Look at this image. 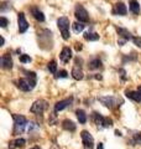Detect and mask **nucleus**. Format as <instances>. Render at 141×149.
Masks as SVG:
<instances>
[{"mask_svg":"<svg viewBox=\"0 0 141 149\" xmlns=\"http://www.w3.org/2000/svg\"><path fill=\"white\" fill-rule=\"evenodd\" d=\"M68 76V73H67V71H64V70H63V71H59L57 74H56V78H66V77H67Z\"/></svg>","mask_w":141,"mask_h":149,"instance_id":"obj_28","label":"nucleus"},{"mask_svg":"<svg viewBox=\"0 0 141 149\" xmlns=\"http://www.w3.org/2000/svg\"><path fill=\"white\" fill-rule=\"evenodd\" d=\"M72 98H67V100H63V101H59L57 102V103L55 104V112L56 113H58V112L63 111L64 108H67V107H69L70 104H72Z\"/></svg>","mask_w":141,"mask_h":149,"instance_id":"obj_10","label":"nucleus"},{"mask_svg":"<svg viewBox=\"0 0 141 149\" xmlns=\"http://www.w3.org/2000/svg\"><path fill=\"white\" fill-rule=\"evenodd\" d=\"M0 26L1 27H6L8 26V19L6 17H4V16L0 17Z\"/></svg>","mask_w":141,"mask_h":149,"instance_id":"obj_29","label":"nucleus"},{"mask_svg":"<svg viewBox=\"0 0 141 149\" xmlns=\"http://www.w3.org/2000/svg\"><path fill=\"white\" fill-rule=\"evenodd\" d=\"M81 137H82V141H83L84 149H93L94 148V139L91 136V133L87 132V130H83L81 133Z\"/></svg>","mask_w":141,"mask_h":149,"instance_id":"obj_7","label":"nucleus"},{"mask_svg":"<svg viewBox=\"0 0 141 149\" xmlns=\"http://www.w3.org/2000/svg\"><path fill=\"white\" fill-rule=\"evenodd\" d=\"M25 143H26V141L25 139H22V138H20V139H16V141H14V142H11L10 143V149H14V148H22L24 146H25Z\"/></svg>","mask_w":141,"mask_h":149,"instance_id":"obj_19","label":"nucleus"},{"mask_svg":"<svg viewBox=\"0 0 141 149\" xmlns=\"http://www.w3.org/2000/svg\"><path fill=\"white\" fill-rule=\"evenodd\" d=\"M99 101L105 107H108V108H110V109H114L123 103V101L115 96H103V97H99Z\"/></svg>","mask_w":141,"mask_h":149,"instance_id":"obj_2","label":"nucleus"},{"mask_svg":"<svg viewBox=\"0 0 141 149\" xmlns=\"http://www.w3.org/2000/svg\"><path fill=\"white\" fill-rule=\"evenodd\" d=\"M74 15H76L77 20H79V22H88L89 21V16H88V13L87 10L84 9L82 5H78L76 6V11H74Z\"/></svg>","mask_w":141,"mask_h":149,"instance_id":"obj_6","label":"nucleus"},{"mask_svg":"<svg viewBox=\"0 0 141 149\" xmlns=\"http://www.w3.org/2000/svg\"><path fill=\"white\" fill-rule=\"evenodd\" d=\"M134 42L136 44V46H139V47H141V39L140 37H134Z\"/></svg>","mask_w":141,"mask_h":149,"instance_id":"obj_30","label":"nucleus"},{"mask_svg":"<svg viewBox=\"0 0 141 149\" xmlns=\"http://www.w3.org/2000/svg\"><path fill=\"white\" fill-rule=\"evenodd\" d=\"M57 26L58 29L62 32V37L64 40H68L69 39V32H68V29H69V19L66 17V16H62L58 19L57 21Z\"/></svg>","mask_w":141,"mask_h":149,"instance_id":"obj_4","label":"nucleus"},{"mask_svg":"<svg viewBox=\"0 0 141 149\" xmlns=\"http://www.w3.org/2000/svg\"><path fill=\"white\" fill-rule=\"evenodd\" d=\"M59 57H61V61L62 62H64V63L69 62V60L72 58V50L69 47H63V50L61 51Z\"/></svg>","mask_w":141,"mask_h":149,"instance_id":"obj_11","label":"nucleus"},{"mask_svg":"<svg viewBox=\"0 0 141 149\" xmlns=\"http://www.w3.org/2000/svg\"><path fill=\"white\" fill-rule=\"evenodd\" d=\"M47 107H48V104H47V102L45 100H39L31 106L30 111L32 113H42L44 111H46Z\"/></svg>","mask_w":141,"mask_h":149,"instance_id":"obj_8","label":"nucleus"},{"mask_svg":"<svg viewBox=\"0 0 141 149\" xmlns=\"http://www.w3.org/2000/svg\"><path fill=\"white\" fill-rule=\"evenodd\" d=\"M125 95L130 100L136 101V102H141V96H140V92L139 91H126Z\"/></svg>","mask_w":141,"mask_h":149,"instance_id":"obj_15","label":"nucleus"},{"mask_svg":"<svg viewBox=\"0 0 141 149\" xmlns=\"http://www.w3.org/2000/svg\"><path fill=\"white\" fill-rule=\"evenodd\" d=\"M131 143H133V146H136V144H141V132L134 134L133 139H131Z\"/></svg>","mask_w":141,"mask_h":149,"instance_id":"obj_25","label":"nucleus"},{"mask_svg":"<svg viewBox=\"0 0 141 149\" xmlns=\"http://www.w3.org/2000/svg\"><path fill=\"white\" fill-rule=\"evenodd\" d=\"M97 149H104V146H103V143H99V146H98Z\"/></svg>","mask_w":141,"mask_h":149,"instance_id":"obj_32","label":"nucleus"},{"mask_svg":"<svg viewBox=\"0 0 141 149\" xmlns=\"http://www.w3.org/2000/svg\"><path fill=\"white\" fill-rule=\"evenodd\" d=\"M12 119H14V124H15V132L17 133V130H21L25 128V125L27 124V119L24 116H19V114H12Z\"/></svg>","mask_w":141,"mask_h":149,"instance_id":"obj_5","label":"nucleus"},{"mask_svg":"<svg viewBox=\"0 0 141 149\" xmlns=\"http://www.w3.org/2000/svg\"><path fill=\"white\" fill-rule=\"evenodd\" d=\"M20 61L22 63H26V62H31V57L29 55H21L20 56Z\"/></svg>","mask_w":141,"mask_h":149,"instance_id":"obj_27","label":"nucleus"},{"mask_svg":"<svg viewBox=\"0 0 141 149\" xmlns=\"http://www.w3.org/2000/svg\"><path fill=\"white\" fill-rule=\"evenodd\" d=\"M138 91H139V92H140V96H141V86H140V87H139V90H138Z\"/></svg>","mask_w":141,"mask_h":149,"instance_id":"obj_35","label":"nucleus"},{"mask_svg":"<svg viewBox=\"0 0 141 149\" xmlns=\"http://www.w3.org/2000/svg\"><path fill=\"white\" fill-rule=\"evenodd\" d=\"M76 50L77 51H81L82 50V44H76Z\"/></svg>","mask_w":141,"mask_h":149,"instance_id":"obj_31","label":"nucleus"},{"mask_svg":"<svg viewBox=\"0 0 141 149\" xmlns=\"http://www.w3.org/2000/svg\"><path fill=\"white\" fill-rule=\"evenodd\" d=\"M1 66L5 70H10L12 67V60L10 57V55H3L1 56Z\"/></svg>","mask_w":141,"mask_h":149,"instance_id":"obj_13","label":"nucleus"},{"mask_svg":"<svg viewBox=\"0 0 141 149\" xmlns=\"http://www.w3.org/2000/svg\"><path fill=\"white\" fill-rule=\"evenodd\" d=\"M48 70H50V72L56 73V70H57V62H56L55 60H52V61L48 63Z\"/></svg>","mask_w":141,"mask_h":149,"instance_id":"obj_26","label":"nucleus"},{"mask_svg":"<svg viewBox=\"0 0 141 149\" xmlns=\"http://www.w3.org/2000/svg\"><path fill=\"white\" fill-rule=\"evenodd\" d=\"M92 119H93V122L95 123V125H98V127L109 128V127H111V124H113V120L110 118L103 117L102 114L97 113V112H94V113L92 114Z\"/></svg>","mask_w":141,"mask_h":149,"instance_id":"obj_3","label":"nucleus"},{"mask_svg":"<svg viewBox=\"0 0 141 149\" xmlns=\"http://www.w3.org/2000/svg\"><path fill=\"white\" fill-rule=\"evenodd\" d=\"M84 39L88 40V41H95V40L99 39V35H98L97 32H89L88 31L84 34Z\"/></svg>","mask_w":141,"mask_h":149,"instance_id":"obj_22","label":"nucleus"},{"mask_svg":"<svg viewBox=\"0 0 141 149\" xmlns=\"http://www.w3.org/2000/svg\"><path fill=\"white\" fill-rule=\"evenodd\" d=\"M100 67H102V61L98 60V58L93 60V61L89 63V68L91 70H95V68H100Z\"/></svg>","mask_w":141,"mask_h":149,"instance_id":"obj_24","label":"nucleus"},{"mask_svg":"<svg viewBox=\"0 0 141 149\" xmlns=\"http://www.w3.org/2000/svg\"><path fill=\"white\" fill-rule=\"evenodd\" d=\"M72 27H73V31L74 32H82L83 30H84V27H86V25L83 24V22H74V24L72 25Z\"/></svg>","mask_w":141,"mask_h":149,"instance_id":"obj_23","label":"nucleus"},{"mask_svg":"<svg viewBox=\"0 0 141 149\" xmlns=\"http://www.w3.org/2000/svg\"><path fill=\"white\" fill-rule=\"evenodd\" d=\"M72 77L74 78V80H82V78L84 77V74H83V71L79 67H73V70H72Z\"/></svg>","mask_w":141,"mask_h":149,"instance_id":"obj_16","label":"nucleus"},{"mask_svg":"<svg viewBox=\"0 0 141 149\" xmlns=\"http://www.w3.org/2000/svg\"><path fill=\"white\" fill-rule=\"evenodd\" d=\"M17 24H19V31H20L21 34L29 29V22L26 21L24 13H19V15H17Z\"/></svg>","mask_w":141,"mask_h":149,"instance_id":"obj_9","label":"nucleus"},{"mask_svg":"<svg viewBox=\"0 0 141 149\" xmlns=\"http://www.w3.org/2000/svg\"><path fill=\"white\" fill-rule=\"evenodd\" d=\"M62 127L66 129V130H70V132H73V130H76V124H74L72 120L69 119H64L62 122Z\"/></svg>","mask_w":141,"mask_h":149,"instance_id":"obj_18","label":"nucleus"},{"mask_svg":"<svg viewBox=\"0 0 141 149\" xmlns=\"http://www.w3.org/2000/svg\"><path fill=\"white\" fill-rule=\"evenodd\" d=\"M30 77H36V73L35 72H29L26 78H21V80L17 81V87L20 88L21 91L27 92V91H31L32 88L35 87V85H36L35 78H31L30 80Z\"/></svg>","mask_w":141,"mask_h":149,"instance_id":"obj_1","label":"nucleus"},{"mask_svg":"<svg viewBox=\"0 0 141 149\" xmlns=\"http://www.w3.org/2000/svg\"><path fill=\"white\" fill-rule=\"evenodd\" d=\"M115 134H116V136H119V137L121 136V133L119 132V130H115Z\"/></svg>","mask_w":141,"mask_h":149,"instance_id":"obj_33","label":"nucleus"},{"mask_svg":"<svg viewBox=\"0 0 141 149\" xmlns=\"http://www.w3.org/2000/svg\"><path fill=\"white\" fill-rule=\"evenodd\" d=\"M76 114H77V118L79 120V123L84 124V123L87 122V114H86V112H84L83 109H78L76 112Z\"/></svg>","mask_w":141,"mask_h":149,"instance_id":"obj_20","label":"nucleus"},{"mask_svg":"<svg viewBox=\"0 0 141 149\" xmlns=\"http://www.w3.org/2000/svg\"><path fill=\"white\" fill-rule=\"evenodd\" d=\"M4 42H5V40H4V37H1V46L4 45Z\"/></svg>","mask_w":141,"mask_h":149,"instance_id":"obj_34","label":"nucleus"},{"mask_svg":"<svg viewBox=\"0 0 141 149\" xmlns=\"http://www.w3.org/2000/svg\"><path fill=\"white\" fill-rule=\"evenodd\" d=\"M30 149H40L39 147H34V148H30Z\"/></svg>","mask_w":141,"mask_h":149,"instance_id":"obj_36","label":"nucleus"},{"mask_svg":"<svg viewBox=\"0 0 141 149\" xmlns=\"http://www.w3.org/2000/svg\"><path fill=\"white\" fill-rule=\"evenodd\" d=\"M31 13H32V15H34V17L36 19V20H39V21H45V15H44V13L40 11L39 9L32 8V9H31Z\"/></svg>","mask_w":141,"mask_h":149,"instance_id":"obj_17","label":"nucleus"},{"mask_svg":"<svg viewBox=\"0 0 141 149\" xmlns=\"http://www.w3.org/2000/svg\"><path fill=\"white\" fill-rule=\"evenodd\" d=\"M129 6H130V10L133 11L134 14H139V11H140V5H139V3L136 1V0H131V1L129 3Z\"/></svg>","mask_w":141,"mask_h":149,"instance_id":"obj_21","label":"nucleus"},{"mask_svg":"<svg viewBox=\"0 0 141 149\" xmlns=\"http://www.w3.org/2000/svg\"><path fill=\"white\" fill-rule=\"evenodd\" d=\"M113 13L116 14V15H126V13H128V9H126L125 4H123V3H116Z\"/></svg>","mask_w":141,"mask_h":149,"instance_id":"obj_12","label":"nucleus"},{"mask_svg":"<svg viewBox=\"0 0 141 149\" xmlns=\"http://www.w3.org/2000/svg\"><path fill=\"white\" fill-rule=\"evenodd\" d=\"M116 31H118V34H119L121 37H124V40H131L133 41L134 40V36L130 34V32L126 30V29H123V27H116Z\"/></svg>","mask_w":141,"mask_h":149,"instance_id":"obj_14","label":"nucleus"}]
</instances>
